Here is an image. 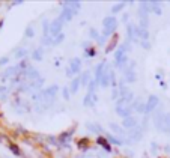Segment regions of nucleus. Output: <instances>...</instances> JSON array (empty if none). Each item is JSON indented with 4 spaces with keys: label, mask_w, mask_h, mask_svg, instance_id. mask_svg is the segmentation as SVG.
Here are the masks:
<instances>
[{
    "label": "nucleus",
    "mask_w": 170,
    "mask_h": 158,
    "mask_svg": "<svg viewBox=\"0 0 170 158\" xmlns=\"http://www.w3.org/2000/svg\"><path fill=\"white\" fill-rule=\"evenodd\" d=\"M118 27V20L114 17H105L103 21V35L104 38L107 39L110 38V35H113V32Z\"/></svg>",
    "instance_id": "1"
},
{
    "label": "nucleus",
    "mask_w": 170,
    "mask_h": 158,
    "mask_svg": "<svg viewBox=\"0 0 170 158\" xmlns=\"http://www.w3.org/2000/svg\"><path fill=\"white\" fill-rule=\"evenodd\" d=\"M124 77H125L126 83H132V81L137 80V75H136V62H131L130 63V66L126 68L125 72H124Z\"/></svg>",
    "instance_id": "2"
},
{
    "label": "nucleus",
    "mask_w": 170,
    "mask_h": 158,
    "mask_svg": "<svg viewBox=\"0 0 170 158\" xmlns=\"http://www.w3.org/2000/svg\"><path fill=\"white\" fill-rule=\"evenodd\" d=\"M81 69V60L80 59H72L71 63H69V68H68V72L66 75L71 77V75H75V74H78Z\"/></svg>",
    "instance_id": "3"
},
{
    "label": "nucleus",
    "mask_w": 170,
    "mask_h": 158,
    "mask_svg": "<svg viewBox=\"0 0 170 158\" xmlns=\"http://www.w3.org/2000/svg\"><path fill=\"white\" fill-rule=\"evenodd\" d=\"M62 26H63V21L57 17L54 21L51 23V29H50V33L53 36H57V35H60L62 33Z\"/></svg>",
    "instance_id": "4"
},
{
    "label": "nucleus",
    "mask_w": 170,
    "mask_h": 158,
    "mask_svg": "<svg viewBox=\"0 0 170 158\" xmlns=\"http://www.w3.org/2000/svg\"><path fill=\"white\" fill-rule=\"evenodd\" d=\"M158 102H160V101H158L157 97H153V95H152V97H149V98H148V101H146V104H145V112L146 113L153 112V110L157 108Z\"/></svg>",
    "instance_id": "5"
},
{
    "label": "nucleus",
    "mask_w": 170,
    "mask_h": 158,
    "mask_svg": "<svg viewBox=\"0 0 170 158\" xmlns=\"http://www.w3.org/2000/svg\"><path fill=\"white\" fill-rule=\"evenodd\" d=\"M57 92H59V86H57V84H53V86H50L48 89H45V91L42 92V95H44L45 99H48V98L50 99H54Z\"/></svg>",
    "instance_id": "6"
},
{
    "label": "nucleus",
    "mask_w": 170,
    "mask_h": 158,
    "mask_svg": "<svg viewBox=\"0 0 170 158\" xmlns=\"http://www.w3.org/2000/svg\"><path fill=\"white\" fill-rule=\"evenodd\" d=\"M131 110H132L131 105H116V113L125 119L131 116Z\"/></svg>",
    "instance_id": "7"
},
{
    "label": "nucleus",
    "mask_w": 170,
    "mask_h": 158,
    "mask_svg": "<svg viewBox=\"0 0 170 158\" xmlns=\"http://www.w3.org/2000/svg\"><path fill=\"white\" fill-rule=\"evenodd\" d=\"M122 125H124V128H128L130 131L131 130H134V128H137L139 126V122H137V119H134V118H126V119H124L122 120Z\"/></svg>",
    "instance_id": "8"
},
{
    "label": "nucleus",
    "mask_w": 170,
    "mask_h": 158,
    "mask_svg": "<svg viewBox=\"0 0 170 158\" xmlns=\"http://www.w3.org/2000/svg\"><path fill=\"white\" fill-rule=\"evenodd\" d=\"M74 15H75V12H74V11H71V9H63L62 12H60V15H59V18L63 21V23H66V21H71V20H72Z\"/></svg>",
    "instance_id": "9"
},
{
    "label": "nucleus",
    "mask_w": 170,
    "mask_h": 158,
    "mask_svg": "<svg viewBox=\"0 0 170 158\" xmlns=\"http://www.w3.org/2000/svg\"><path fill=\"white\" fill-rule=\"evenodd\" d=\"M105 62H99L98 65H97V69H95V81H98L101 80V77H103V74L105 72Z\"/></svg>",
    "instance_id": "10"
},
{
    "label": "nucleus",
    "mask_w": 170,
    "mask_h": 158,
    "mask_svg": "<svg viewBox=\"0 0 170 158\" xmlns=\"http://www.w3.org/2000/svg\"><path fill=\"white\" fill-rule=\"evenodd\" d=\"M62 6L63 9H71L77 14V11L81 8V3L80 2H65V3H62Z\"/></svg>",
    "instance_id": "11"
},
{
    "label": "nucleus",
    "mask_w": 170,
    "mask_h": 158,
    "mask_svg": "<svg viewBox=\"0 0 170 158\" xmlns=\"http://www.w3.org/2000/svg\"><path fill=\"white\" fill-rule=\"evenodd\" d=\"M111 71H108V69H105V72L103 74V77H101V80H99V84L103 87H107L108 84L111 83Z\"/></svg>",
    "instance_id": "12"
},
{
    "label": "nucleus",
    "mask_w": 170,
    "mask_h": 158,
    "mask_svg": "<svg viewBox=\"0 0 170 158\" xmlns=\"http://www.w3.org/2000/svg\"><path fill=\"white\" fill-rule=\"evenodd\" d=\"M142 136H143V133H142V128H140V126H137V128H134V130L130 131V139L134 140V141L140 140Z\"/></svg>",
    "instance_id": "13"
},
{
    "label": "nucleus",
    "mask_w": 170,
    "mask_h": 158,
    "mask_svg": "<svg viewBox=\"0 0 170 158\" xmlns=\"http://www.w3.org/2000/svg\"><path fill=\"white\" fill-rule=\"evenodd\" d=\"M80 86H81L80 77H75V78H74V80L71 81V84H69V91H71V93H77L78 89H80Z\"/></svg>",
    "instance_id": "14"
},
{
    "label": "nucleus",
    "mask_w": 170,
    "mask_h": 158,
    "mask_svg": "<svg viewBox=\"0 0 170 158\" xmlns=\"http://www.w3.org/2000/svg\"><path fill=\"white\" fill-rule=\"evenodd\" d=\"M137 36H139L140 39H143V41H148V39H149V30L145 29V27H140V26H137Z\"/></svg>",
    "instance_id": "15"
},
{
    "label": "nucleus",
    "mask_w": 170,
    "mask_h": 158,
    "mask_svg": "<svg viewBox=\"0 0 170 158\" xmlns=\"http://www.w3.org/2000/svg\"><path fill=\"white\" fill-rule=\"evenodd\" d=\"M95 101H97V95H95V93H89L87 97H84L83 104L86 105V107H93Z\"/></svg>",
    "instance_id": "16"
},
{
    "label": "nucleus",
    "mask_w": 170,
    "mask_h": 158,
    "mask_svg": "<svg viewBox=\"0 0 170 158\" xmlns=\"http://www.w3.org/2000/svg\"><path fill=\"white\" fill-rule=\"evenodd\" d=\"M149 6H151V12L158 14V15L161 14V6H163V5L160 2H149Z\"/></svg>",
    "instance_id": "17"
},
{
    "label": "nucleus",
    "mask_w": 170,
    "mask_h": 158,
    "mask_svg": "<svg viewBox=\"0 0 170 158\" xmlns=\"http://www.w3.org/2000/svg\"><path fill=\"white\" fill-rule=\"evenodd\" d=\"M97 141H98V143L104 147L105 151H108V152L111 151V146H110V143H108V140H107V139H104V137H98Z\"/></svg>",
    "instance_id": "18"
},
{
    "label": "nucleus",
    "mask_w": 170,
    "mask_h": 158,
    "mask_svg": "<svg viewBox=\"0 0 170 158\" xmlns=\"http://www.w3.org/2000/svg\"><path fill=\"white\" fill-rule=\"evenodd\" d=\"M80 81H81V86H89V83H90V74L89 72H84L83 75L80 77Z\"/></svg>",
    "instance_id": "19"
},
{
    "label": "nucleus",
    "mask_w": 170,
    "mask_h": 158,
    "mask_svg": "<svg viewBox=\"0 0 170 158\" xmlns=\"http://www.w3.org/2000/svg\"><path fill=\"white\" fill-rule=\"evenodd\" d=\"M42 54H44V50H42V48H36L32 56H33L35 60H42Z\"/></svg>",
    "instance_id": "20"
},
{
    "label": "nucleus",
    "mask_w": 170,
    "mask_h": 158,
    "mask_svg": "<svg viewBox=\"0 0 170 158\" xmlns=\"http://www.w3.org/2000/svg\"><path fill=\"white\" fill-rule=\"evenodd\" d=\"M87 128L90 131H93V133H103V128L97 124H87Z\"/></svg>",
    "instance_id": "21"
},
{
    "label": "nucleus",
    "mask_w": 170,
    "mask_h": 158,
    "mask_svg": "<svg viewBox=\"0 0 170 158\" xmlns=\"http://www.w3.org/2000/svg\"><path fill=\"white\" fill-rule=\"evenodd\" d=\"M26 75H27V77L30 78V80H35V78H39V74H38V71L32 69V68H30V69H29V72H27V74H26Z\"/></svg>",
    "instance_id": "22"
},
{
    "label": "nucleus",
    "mask_w": 170,
    "mask_h": 158,
    "mask_svg": "<svg viewBox=\"0 0 170 158\" xmlns=\"http://www.w3.org/2000/svg\"><path fill=\"white\" fill-rule=\"evenodd\" d=\"M124 6H125V3H116L113 8H111V12L113 14H118V12H120L122 9H124Z\"/></svg>",
    "instance_id": "23"
},
{
    "label": "nucleus",
    "mask_w": 170,
    "mask_h": 158,
    "mask_svg": "<svg viewBox=\"0 0 170 158\" xmlns=\"http://www.w3.org/2000/svg\"><path fill=\"white\" fill-rule=\"evenodd\" d=\"M65 39V35L63 33H60V35H57V36H54V39H53V44L54 45H57V44H60V42Z\"/></svg>",
    "instance_id": "24"
},
{
    "label": "nucleus",
    "mask_w": 170,
    "mask_h": 158,
    "mask_svg": "<svg viewBox=\"0 0 170 158\" xmlns=\"http://www.w3.org/2000/svg\"><path fill=\"white\" fill-rule=\"evenodd\" d=\"M116 44H118V38H116V36H114V38L113 39H111V42H110V44H108V47H107V50H105V51H111V50H113V47L116 45Z\"/></svg>",
    "instance_id": "25"
},
{
    "label": "nucleus",
    "mask_w": 170,
    "mask_h": 158,
    "mask_svg": "<svg viewBox=\"0 0 170 158\" xmlns=\"http://www.w3.org/2000/svg\"><path fill=\"white\" fill-rule=\"evenodd\" d=\"M105 139L108 140V143H113V145H122V143H120V141H119L118 139H114V137H111V136H107V137H105Z\"/></svg>",
    "instance_id": "26"
},
{
    "label": "nucleus",
    "mask_w": 170,
    "mask_h": 158,
    "mask_svg": "<svg viewBox=\"0 0 170 158\" xmlns=\"http://www.w3.org/2000/svg\"><path fill=\"white\" fill-rule=\"evenodd\" d=\"M95 86H97V81H93V80H90V83H89V93H93V91H95Z\"/></svg>",
    "instance_id": "27"
},
{
    "label": "nucleus",
    "mask_w": 170,
    "mask_h": 158,
    "mask_svg": "<svg viewBox=\"0 0 170 158\" xmlns=\"http://www.w3.org/2000/svg\"><path fill=\"white\" fill-rule=\"evenodd\" d=\"M26 36H27V38H32V36H33V27H32V26H29V27L26 29Z\"/></svg>",
    "instance_id": "28"
},
{
    "label": "nucleus",
    "mask_w": 170,
    "mask_h": 158,
    "mask_svg": "<svg viewBox=\"0 0 170 158\" xmlns=\"http://www.w3.org/2000/svg\"><path fill=\"white\" fill-rule=\"evenodd\" d=\"M11 151H12L15 155H20V149H18V147L15 146V145H11Z\"/></svg>",
    "instance_id": "29"
},
{
    "label": "nucleus",
    "mask_w": 170,
    "mask_h": 158,
    "mask_svg": "<svg viewBox=\"0 0 170 158\" xmlns=\"http://www.w3.org/2000/svg\"><path fill=\"white\" fill-rule=\"evenodd\" d=\"M69 93H71L69 89H63V98L65 99H69Z\"/></svg>",
    "instance_id": "30"
},
{
    "label": "nucleus",
    "mask_w": 170,
    "mask_h": 158,
    "mask_svg": "<svg viewBox=\"0 0 170 158\" xmlns=\"http://www.w3.org/2000/svg\"><path fill=\"white\" fill-rule=\"evenodd\" d=\"M142 45H143V48H146V50H149V47H151V44L148 41H142Z\"/></svg>",
    "instance_id": "31"
},
{
    "label": "nucleus",
    "mask_w": 170,
    "mask_h": 158,
    "mask_svg": "<svg viewBox=\"0 0 170 158\" xmlns=\"http://www.w3.org/2000/svg\"><path fill=\"white\" fill-rule=\"evenodd\" d=\"M26 54H27V51H26V50H20V51L17 53L18 57H23V56H26Z\"/></svg>",
    "instance_id": "32"
},
{
    "label": "nucleus",
    "mask_w": 170,
    "mask_h": 158,
    "mask_svg": "<svg viewBox=\"0 0 170 158\" xmlns=\"http://www.w3.org/2000/svg\"><path fill=\"white\" fill-rule=\"evenodd\" d=\"M90 35H92V36H90V38H93V39H97V38H98V33H97V32H95L93 29L90 30Z\"/></svg>",
    "instance_id": "33"
}]
</instances>
